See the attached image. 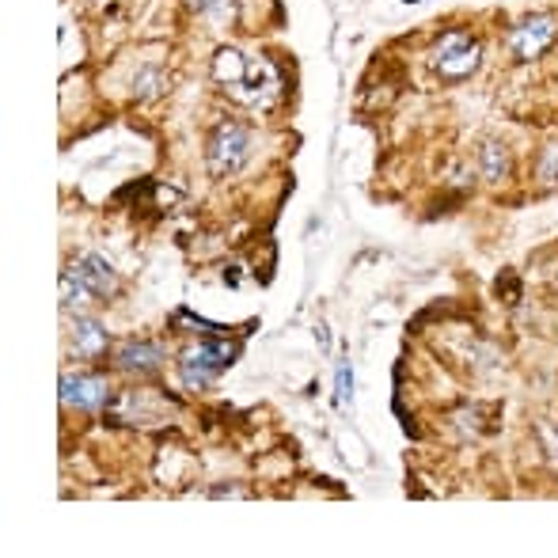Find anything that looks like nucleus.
<instances>
[{
    "label": "nucleus",
    "mask_w": 558,
    "mask_h": 558,
    "mask_svg": "<svg viewBox=\"0 0 558 558\" xmlns=\"http://www.w3.org/2000/svg\"><path fill=\"white\" fill-rule=\"evenodd\" d=\"M429 65L441 81H468L483 65V43L471 31H448V35L437 38Z\"/></svg>",
    "instance_id": "obj_1"
},
{
    "label": "nucleus",
    "mask_w": 558,
    "mask_h": 558,
    "mask_svg": "<svg viewBox=\"0 0 558 558\" xmlns=\"http://www.w3.org/2000/svg\"><path fill=\"white\" fill-rule=\"evenodd\" d=\"M235 361V345L225 342V338H206V342L191 345V350L179 357V376H183L186 388L202 391L225 373Z\"/></svg>",
    "instance_id": "obj_2"
},
{
    "label": "nucleus",
    "mask_w": 558,
    "mask_h": 558,
    "mask_svg": "<svg viewBox=\"0 0 558 558\" xmlns=\"http://www.w3.org/2000/svg\"><path fill=\"white\" fill-rule=\"evenodd\" d=\"M225 92L235 99V104L255 107V111H266L270 104H278V96H281V76H278V69H274V61L251 58L247 73H243L240 81H235L232 88H225Z\"/></svg>",
    "instance_id": "obj_3"
},
{
    "label": "nucleus",
    "mask_w": 558,
    "mask_h": 558,
    "mask_svg": "<svg viewBox=\"0 0 558 558\" xmlns=\"http://www.w3.org/2000/svg\"><path fill=\"white\" fill-rule=\"evenodd\" d=\"M251 156V133L243 130L240 122H221L209 137V148H206V160H209V171L217 179L225 175H235V171L247 163Z\"/></svg>",
    "instance_id": "obj_4"
},
{
    "label": "nucleus",
    "mask_w": 558,
    "mask_h": 558,
    "mask_svg": "<svg viewBox=\"0 0 558 558\" xmlns=\"http://www.w3.org/2000/svg\"><path fill=\"white\" fill-rule=\"evenodd\" d=\"M555 38H558V15L536 12L509 31V50H513L517 61H532V58H539V53L551 50Z\"/></svg>",
    "instance_id": "obj_5"
},
{
    "label": "nucleus",
    "mask_w": 558,
    "mask_h": 558,
    "mask_svg": "<svg viewBox=\"0 0 558 558\" xmlns=\"http://www.w3.org/2000/svg\"><path fill=\"white\" fill-rule=\"evenodd\" d=\"M111 399V384L96 373H65L61 376V403L76 411H99Z\"/></svg>",
    "instance_id": "obj_6"
},
{
    "label": "nucleus",
    "mask_w": 558,
    "mask_h": 558,
    "mask_svg": "<svg viewBox=\"0 0 558 558\" xmlns=\"http://www.w3.org/2000/svg\"><path fill=\"white\" fill-rule=\"evenodd\" d=\"M114 361H118V368L122 373H156L160 368V361H163V350L156 342H148V338H130V342H122L118 345V353H114Z\"/></svg>",
    "instance_id": "obj_7"
},
{
    "label": "nucleus",
    "mask_w": 558,
    "mask_h": 558,
    "mask_svg": "<svg viewBox=\"0 0 558 558\" xmlns=\"http://www.w3.org/2000/svg\"><path fill=\"white\" fill-rule=\"evenodd\" d=\"M73 270H76V278H81L84 286H88L96 296H111L114 289H118L114 266L107 263L104 255H81V258L73 263Z\"/></svg>",
    "instance_id": "obj_8"
},
{
    "label": "nucleus",
    "mask_w": 558,
    "mask_h": 558,
    "mask_svg": "<svg viewBox=\"0 0 558 558\" xmlns=\"http://www.w3.org/2000/svg\"><path fill=\"white\" fill-rule=\"evenodd\" d=\"M104 350H107L104 324H99V319H92V316L76 319V324H73V357L92 361V357H99Z\"/></svg>",
    "instance_id": "obj_9"
},
{
    "label": "nucleus",
    "mask_w": 558,
    "mask_h": 558,
    "mask_svg": "<svg viewBox=\"0 0 558 558\" xmlns=\"http://www.w3.org/2000/svg\"><path fill=\"white\" fill-rule=\"evenodd\" d=\"M478 171H483L486 183H506L509 171H513V160H509V148L498 145V141H486L483 148H478Z\"/></svg>",
    "instance_id": "obj_10"
},
{
    "label": "nucleus",
    "mask_w": 558,
    "mask_h": 558,
    "mask_svg": "<svg viewBox=\"0 0 558 558\" xmlns=\"http://www.w3.org/2000/svg\"><path fill=\"white\" fill-rule=\"evenodd\" d=\"M247 65H251V58L243 50H235V46H221V50L214 53V76L225 88H232V84L247 73Z\"/></svg>",
    "instance_id": "obj_11"
},
{
    "label": "nucleus",
    "mask_w": 558,
    "mask_h": 558,
    "mask_svg": "<svg viewBox=\"0 0 558 558\" xmlns=\"http://www.w3.org/2000/svg\"><path fill=\"white\" fill-rule=\"evenodd\" d=\"M92 296H96V293H92V289L84 286L81 278H76V270H73V266H69V270L61 274V308H65V312L84 308V304H88Z\"/></svg>",
    "instance_id": "obj_12"
},
{
    "label": "nucleus",
    "mask_w": 558,
    "mask_h": 558,
    "mask_svg": "<svg viewBox=\"0 0 558 558\" xmlns=\"http://www.w3.org/2000/svg\"><path fill=\"white\" fill-rule=\"evenodd\" d=\"M191 8L214 23H228L235 15V0H191Z\"/></svg>",
    "instance_id": "obj_13"
},
{
    "label": "nucleus",
    "mask_w": 558,
    "mask_h": 558,
    "mask_svg": "<svg viewBox=\"0 0 558 558\" xmlns=\"http://www.w3.org/2000/svg\"><path fill=\"white\" fill-rule=\"evenodd\" d=\"M168 88V81H163V73L160 69H145V73L133 81V92H137L141 99H153V96H160V92Z\"/></svg>",
    "instance_id": "obj_14"
},
{
    "label": "nucleus",
    "mask_w": 558,
    "mask_h": 558,
    "mask_svg": "<svg viewBox=\"0 0 558 558\" xmlns=\"http://www.w3.org/2000/svg\"><path fill=\"white\" fill-rule=\"evenodd\" d=\"M539 179H544V183H558V145H551L544 153V163H539Z\"/></svg>",
    "instance_id": "obj_15"
},
{
    "label": "nucleus",
    "mask_w": 558,
    "mask_h": 558,
    "mask_svg": "<svg viewBox=\"0 0 558 558\" xmlns=\"http://www.w3.org/2000/svg\"><path fill=\"white\" fill-rule=\"evenodd\" d=\"M350 403V368L338 365V407Z\"/></svg>",
    "instance_id": "obj_16"
},
{
    "label": "nucleus",
    "mask_w": 558,
    "mask_h": 558,
    "mask_svg": "<svg viewBox=\"0 0 558 558\" xmlns=\"http://www.w3.org/2000/svg\"><path fill=\"white\" fill-rule=\"evenodd\" d=\"M209 498H247V490H240V486H221V490H209Z\"/></svg>",
    "instance_id": "obj_17"
},
{
    "label": "nucleus",
    "mask_w": 558,
    "mask_h": 558,
    "mask_svg": "<svg viewBox=\"0 0 558 558\" xmlns=\"http://www.w3.org/2000/svg\"><path fill=\"white\" fill-rule=\"evenodd\" d=\"M403 4H422V0H403Z\"/></svg>",
    "instance_id": "obj_18"
}]
</instances>
